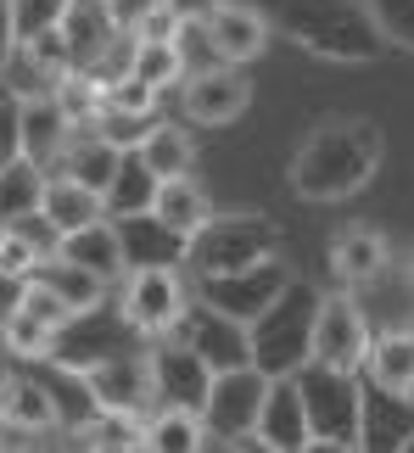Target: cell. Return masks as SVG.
Segmentation results:
<instances>
[{"label": "cell", "mask_w": 414, "mask_h": 453, "mask_svg": "<svg viewBox=\"0 0 414 453\" xmlns=\"http://www.w3.org/2000/svg\"><path fill=\"white\" fill-rule=\"evenodd\" d=\"M381 129L364 118H331L291 157V190L303 202H348L381 168Z\"/></svg>", "instance_id": "obj_1"}, {"label": "cell", "mask_w": 414, "mask_h": 453, "mask_svg": "<svg viewBox=\"0 0 414 453\" xmlns=\"http://www.w3.org/2000/svg\"><path fill=\"white\" fill-rule=\"evenodd\" d=\"M274 28L291 34L308 57L341 67H364L387 45L370 0H274Z\"/></svg>", "instance_id": "obj_2"}, {"label": "cell", "mask_w": 414, "mask_h": 453, "mask_svg": "<svg viewBox=\"0 0 414 453\" xmlns=\"http://www.w3.org/2000/svg\"><path fill=\"white\" fill-rule=\"evenodd\" d=\"M319 303H325V291H319V286H308L303 274H291V286H286L280 297H274V303L247 325L252 364H257V370H264L269 380H286V375H297L303 364H314Z\"/></svg>", "instance_id": "obj_3"}, {"label": "cell", "mask_w": 414, "mask_h": 453, "mask_svg": "<svg viewBox=\"0 0 414 453\" xmlns=\"http://www.w3.org/2000/svg\"><path fill=\"white\" fill-rule=\"evenodd\" d=\"M308 426H314V448L325 453H353L364 448V387L358 370H331V364H303L297 370Z\"/></svg>", "instance_id": "obj_4"}, {"label": "cell", "mask_w": 414, "mask_h": 453, "mask_svg": "<svg viewBox=\"0 0 414 453\" xmlns=\"http://www.w3.org/2000/svg\"><path fill=\"white\" fill-rule=\"evenodd\" d=\"M274 247H280V230H274V219L264 213H213L202 224V230L191 235V264L196 274H224V269H247V264H264V257H274Z\"/></svg>", "instance_id": "obj_5"}, {"label": "cell", "mask_w": 414, "mask_h": 453, "mask_svg": "<svg viewBox=\"0 0 414 453\" xmlns=\"http://www.w3.org/2000/svg\"><path fill=\"white\" fill-rule=\"evenodd\" d=\"M264 397H269V375L257 364H235V370H218L213 375V392L202 403V426L213 442H230L241 448L257 431V414H264Z\"/></svg>", "instance_id": "obj_6"}, {"label": "cell", "mask_w": 414, "mask_h": 453, "mask_svg": "<svg viewBox=\"0 0 414 453\" xmlns=\"http://www.w3.org/2000/svg\"><path fill=\"white\" fill-rule=\"evenodd\" d=\"M286 286H291V269L280 264V257H264V264H247V269L202 274L196 297H202L207 308H218V313H230V319H241V325H252Z\"/></svg>", "instance_id": "obj_7"}, {"label": "cell", "mask_w": 414, "mask_h": 453, "mask_svg": "<svg viewBox=\"0 0 414 453\" xmlns=\"http://www.w3.org/2000/svg\"><path fill=\"white\" fill-rule=\"evenodd\" d=\"M129 319H124V303L118 308H84L73 313L62 330H57V347H50V364H57L62 375H84L90 364L101 358H112V353H124V336H129Z\"/></svg>", "instance_id": "obj_8"}, {"label": "cell", "mask_w": 414, "mask_h": 453, "mask_svg": "<svg viewBox=\"0 0 414 453\" xmlns=\"http://www.w3.org/2000/svg\"><path fill=\"white\" fill-rule=\"evenodd\" d=\"M118 303H124V319L134 325V336H151V342L168 336V330L185 319V308H191L174 269H129Z\"/></svg>", "instance_id": "obj_9"}, {"label": "cell", "mask_w": 414, "mask_h": 453, "mask_svg": "<svg viewBox=\"0 0 414 453\" xmlns=\"http://www.w3.org/2000/svg\"><path fill=\"white\" fill-rule=\"evenodd\" d=\"M213 364H207L191 342L180 336H157V347H151V380H157V397L168 409H191L202 414L207 392H213Z\"/></svg>", "instance_id": "obj_10"}, {"label": "cell", "mask_w": 414, "mask_h": 453, "mask_svg": "<svg viewBox=\"0 0 414 453\" xmlns=\"http://www.w3.org/2000/svg\"><path fill=\"white\" fill-rule=\"evenodd\" d=\"M370 319L348 291H331L319 303V330H314V358L331 364V370H364V353H370Z\"/></svg>", "instance_id": "obj_11"}, {"label": "cell", "mask_w": 414, "mask_h": 453, "mask_svg": "<svg viewBox=\"0 0 414 453\" xmlns=\"http://www.w3.org/2000/svg\"><path fill=\"white\" fill-rule=\"evenodd\" d=\"M247 101H252V84H247V73H241L235 62H224V67H196V73L185 79V90H180L185 118H191V124H207V129L235 124V118L247 112Z\"/></svg>", "instance_id": "obj_12"}, {"label": "cell", "mask_w": 414, "mask_h": 453, "mask_svg": "<svg viewBox=\"0 0 414 453\" xmlns=\"http://www.w3.org/2000/svg\"><path fill=\"white\" fill-rule=\"evenodd\" d=\"M84 392H90V409H146L157 397V380H151V353H112L90 364L79 375Z\"/></svg>", "instance_id": "obj_13"}, {"label": "cell", "mask_w": 414, "mask_h": 453, "mask_svg": "<svg viewBox=\"0 0 414 453\" xmlns=\"http://www.w3.org/2000/svg\"><path fill=\"white\" fill-rule=\"evenodd\" d=\"M168 336H180V342H191L196 353L213 364V370H235V364H252V347H247V325L230 319V313H218V308H207L202 297L185 308V319L168 330Z\"/></svg>", "instance_id": "obj_14"}, {"label": "cell", "mask_w": 414, "mask_h": 453, "mask_svg": "<svg viewBox=\"0 0 414 453\" xmlns=\"http://www.w3.org/2000/svg\"><path fill=\"white\" fill-rule=\"evenodd\" d=\"M252 442L269 448V453H303V448H314V426H308V403H303L297 375L269 380V397H264V414H257Z\"/></svg>", "instance_id": "obj_15"}, {"label": "cell", "mask_w": 414, "mask_h": 453, "mask_svg": "<svg viewBox=\"0 0 414 453\" xmlns=\"http://www.w3.org/2000/svg\"><path fill=\"white\" fill-rule=\"evenodd\" d=\"M207 45H213L218 62H235L247 67L269 50V34H274V17H264L257 6H241V0H224V6L207 17Z\"/></svg>", "instance_id": "obj_16"}, {"label": "cell", "mask_w": 414, "mask_h": 453, "mask_svg": "<svg viewBox=\"0 0 414 453\" xmlns=\"http://www.w3.org/2000/svg\"><path fill=\"white\" fill-rule=\"evenodd\" d=\"M118 224V241H124V264L129 269H180L191 257V235H180L174 224H163L157 213H129V219H112Z\"/></svg>", "instance_id": "obj_17"}, {"label": "cell", "mask_w": 414, "mask_h": 453, "mask_svg": "<svg viewBox=\"0 0 414 453\" xmlns=\"http://www.w3.org/2000/svg\"><path fill=\"white\" fill-rule=\"evenodd\" d=\"M57 28H62L67 57H73L79 73L96 67L118 40H124V28H118V17H112V0H67V12H62Z\"/></svg>", "instance_id": "obj_18"}, {"label": "cell", "mask_w": 414, "mask_h": 453, "mask_svg": "<svg viewBox=\"0 0 414 453\" xmlns=\"http://www.w3.org/2000/svg\"><path fill=\"white\" fill-rule=\"evenodd\" d=\"M392 264V247H387V235L381 230H370V224H353V230H341L331 241V274L341 286H370V280H381Z\"/></svg>", "instance_id": "obj_19"}, {"label": "cell", "mask_w": 414, "mask_h": 453, "mask_svg": "<svg viewBox=\"0 0 414 453\" xmlns=\"http://www.w3.org/2000/svg\"><path fill=\"white\" fill-rule=\"evenodd\" d=\"M67 146H73V118L62 112V101L57 96H28L23 101V151L34 163L57 168Z\"/></svg>", "instance_id": "obj_20"}, {"label": "cell", "mask_w": 414, "mask_h": 453, "mask_svg": "<svg viewBox=\"0 0 414 453\" xmlns=\"http://www.w3.org/2000/svg\"><path fill=\"white\" fill-rule=\"evenodd\" d=\"M414 442V392H364V448H409Z\"/></svg>", "instance_id": "obj_21"}, {"label": "cell", "mask_w": 414, "mask_h": 453, "mask_svg": "<svg viewBox=\"0 0 414 453\" xmlns=\"http://www.w3.org/2000/svg\"><path fill=\"white\" fill-rule=\"evenodd\" d=\"M40 213L57 224L62 235H73V230H84V224L107 219V196H101V190H90V185H79V180H67V173H50Z\"/></svg>", "instance_id": "obj_22"}, {"label": "cell", "mask_w": 414, "mask_h": 453, "mask_svg": "<svg viewBox=\"0 0 414 453\" xmlns=\"http://www.w3.org/2000/svg\"><path fill=\"white\" fill-rule=\"evenodd\" d=\"M118 163H124V146H112L107 134H96V129H90V134H79V141L62 151L57 173H67V180H79V185H90V190H101V196H107Z\"/></svg>", "instance_id": "obj_23"}, {"label": "cell", "mask_w": 414, "mask_h": 453, "mask_svg": "<svg viewBox=\"0 0 414 453\" xmlns=\"http://www.w3.org/2000/svg\"><path fill=\"white\" fill-rule=\"evenodd\" d=\"M45 185H50V168L34 163L28 151L12 157V163H0V224H17L23 213H40Z\"/></svg>", "instance_id": "obj_24"}, {"label": "cell", "mask_w": 414, "mask_h": 453, "mask_svg": "<svg viewBox=\"0 0 414 453\" xmlns=\"http://www.w3.org/2000/svg\"><path fill=\"white\" fill-rule=\"evenodd\" d=\"M364 375H370V387L414 392V330H381L364 353Z\"/></svg>", "instance_id": "obj_25"}, {"label": "cell", "mask_w": 414, "mask_h": 453, "mask_svg": "<svg viewBox=\"0 0 414 453\" xmlns=\"http://www.w3.org/2000/svg\"><path fill=\"white\" fill-rule=\"evenodd\" d=\"M62 257H73V264L84 269H96V274H107V280H118L129 264H124V241H118V224L112 219H96V224H84V230L73 235H62Z\"/></svg>", "instance_id": "obj_26"}, {"label": "cell", "mask_w": 414, "mask_h": 453, "mask_svg": "<svg viewBox=\"0 0 414 453\" xmlns=\"http://www.w3.org/2000/svg\"><path fill=\"white\" fill-rule=\"evenodd\" d=\"M0 420L6 426H23V431H50L62 420V409H57V397H50V387L45 380H0Z\"/></svg>", "instance_id": "obj_27"}, {"label": "cell", "mask_w": 414, "mask_h": 453, "mask_svg": "<svg viewBox=\"0 0 414 453\" xmlns=\"http://www.w3.org/2000/svg\"><path fill=\"white\" fill-rule=\"evenodd\" d=\"M151 213L163 224H174L180 235H196L207 219H213V196L191 180V173H174V180L157 185V202H151Z\"/></svg>", "instance_id": "obj_28"}, {"label": "cell", "mask_w": 414, "mask_h": 453, "mask_svg": "<svg viewBox=\"0 0 414 453\" xmlns=\"http://www.w3.org/2000/svg\"><path fill=\"white\" fill-rule=\"evenodd\" d=\"M157 168L141 157V146H129L124 151V163H118L112 173V190H107V213L112 219H129V213H146L151 202H157Z\"/></svg>", "instance_id": "obj_29"}, {"label": "cell", "mask_w": 414, "mask_h": 453, "mask_svg": "<svg viewBox=\"0 0 414 453\" xmlns=\"http://www.w3.org/2000/svg\"><path fill=\"white\" fill-rule=\"evenodd\" d=\"M146 431L151 420H141V409H96L79 426V442L101 448V453H134V448H146Z\"/></svg>", "instance_id": "obj_30"}, {"label": "cell", "mask_w": 414, "mask_h": 453, "mask_svg": "<svg viewBox=\"0 0 414 453\" xmlns=\"http://www.w3.org/2000/svg\"><path fill=\"white\" fill-rule=\"evenodd\" d=\"M40 280L45 286H57L67 303H73V313H84V308H101L107 303V274H96V269H84V264H73V257H62V252H50L45 264H40Z\"/></svg>", "instance_id": "obj_31"}, {"label": "cell", "mask_w": 414, "mask_h": 453, "mask_svg": "<svg viewBox=\"0 0 414 453\" xmlns=\"http://www.w3.org/2000/svg\"><path fill=\"white\" fill-rule=\"evenodd\" d=\"M134 79H146L151 90H168V84H185V45L180 40H134Z\"/></svg>", "instance_id": "obj_32"}, {"label": "cell", "mask_w": 414, "mask_h": 453, "mask_svg": "<svg viewBox=\"0 0 414 453\" xmlns=\"http://www.w3.org/2000/svg\"><path fill=\"white\" fill-rule=\"evenodd\" d=\"M141 157L157 168V180H174V173H191V163H196V141H191V129H180V124H157V129L146 134Z\"/></svg>", "instance_id": "obj_33"}, {"label": "cell", "mask_w": 414, "mask_h": 453, "mask_svg": "<svg viewBox=\"0 0 414 453\" xmlns=\"http://www.w3.org/2000/svg\"><path fill=\"white\" fill-rule=\"evenodd\" d=\"M202 442H207L202 414H191V409H168V403H163V414H151L146 448H157V453H196Z\"/></svg>", "instance_id": "obj_34"}, {"label": "cell", "mask_w": 414, "mask_h": 453, "mask_svg": "<svg viewBox=\"0 0 414 453\" xmlns=\"http://www.w3.org/2000/svg\"><path fill=\"white\" fill-rule=\"evenodd\" d=\"M0 342H6L12 358H50V347H57V325L34 319L28 308H17L6 325H0Z\"/></svg>", "instance_id": "obj_35"}, {"label": "cell", "mask_w": 414, "mask_h": 453, "mask_svg": "<svg viewBox=\"0 0 414 453\" xmlns=\"http://www.w3.org/2000/svg\"><path fill=\"white\" fill-rule=\"evenodd\" d=\"M163 124V118L157 112H118V107H107V112H101V124H96V134H107V141L112 146H146V134L151 129H157Z\"/></svg>", "instance_id": "obj_36"}, {"label": "cell", "mask_w": 414, "mask_h": 453, "mask_svg": "<svg viewBox=\"0 0 414 453\" xmlns=\"http://www.w3.org/2000/svg\"><path fill=\"white\" fill-rule=\"evenodd\" d=\"M40 264H45V252L34 247L17 224H0V269H6V274H28V280H34Z\"/></svg>", "instance_id": "obj_37"}, {"label": "cell", "mask_w": 414, "mask_h": 453, "mask_svg": "<svg viewBox=\"0 0 414 453\" xmlns=\"http://www.w3.org/2000/svg\"><path fill=\"white\" fill-rule=\"evenodd\" d=\"M370 12H375V23H381L387 45H398L414 57V0H370Z\"/></svg>", "instance_id": "obj_38"}, {"label": "cell", "mask_w": 414, "mask_h": 453, "mask_svg": "<svg viewBox=\"0 0 414 453\" xmlns=\"http://www.w3.org/2000/svg\"><path fill=\"white\" fill-rule=\"evenodd\" d=\"M67 12V0H12V23H17V45L34 40V34L57 28Z\"/></svg>", "instance_id": "obj_39"}, {"label": "cell", "mask_w": 414, "mask_h": 453, "mask_svg": "<svg viewBox=\"0 0 414 453\" xmlns=\"http://www.w3.org/2000/svg\"><path fill=\"white\" fill-rule=\"evenodd\" d=\"M23 157V96L0 79V163Z\"/></svg>", "instance_id": "obj_40"}, {"label": "cell", "mask_w": 414, "mask_h": 453, "mask_svg": "<svg viewBox=\"0 0 414 453\" xmlns=\"http://www.w3.org/2000/svg\"><path fill=\"white\" fill-rule=\"evenodd\" d=\"M23 308L34 313V319H45V325H57V330H62L67 319H73V303H67V297H62V291H57V286H45V280H40V274H34V280H28V297H23Z\"/></svg>", "instance_id": "obj_41"}, {"label": "cell", "mask_w": 414, "mask_h": 453, "mask_svg": "<svg viewBox=\"0 0 414 453\" xmlns=\"http://www.w3.org/2000/svg\"><path fill=\"white\" fill-rule=\"evenodd\" d=\"M23 297H28V274H6V269H0V325L23 308Z\"/></svg>", "instance_id": "obj_42"}, {"label": "cell", "mask_w": 414, "mask_h": 453, "mask_svg": "<svg viewBox=\"0 0 414 453\" xmlns=\"http://www.w3.org/2000/svg\"><path fill=\"white\" fill-rule=\"evenodd\" d=\"M157 6H163V0H112V17H118V28H124V34H134V28H141V17L157 12Z\"/></svg>", "instance_id": "obj_43"}, {"label": "cell", "mask_w": 414, "mask_h": 453, "mask_svg": "<svg viewBox=\"0 0 414 453\" xmlns=\"http://www.w3.org/2000/svg\"><path fill=\"white\" fill-rule=\"evenodd\" d=\"M163 6L174 12L180 23H207V17H213V12L224 6V0H163Z\"/></svg>", "instance_id": "obj_44"}, {"label": "cell", "mask_w": 414, "mask_h": 453, "mask_svg": "<svg viewBox=\"0 0 414 453\" xmlns=\"http://www.w3.org/2000/svg\"><path fill=\"white\" fill-rule=\"evenodd\" d=\"M12 57H17V23H12V0H0V79H6Z\"/></svg>", "instance_id": "obj_45"}, {"label": "cell", "mask_w": 414, "mask_h": 453, "mask_svg": "<svg viewBox=\"0 0 414 453\" xmlns=\"http://www.w3.org/2000/svg\"><path fill=\"white\" fill-rule=\"evenodd\" d=\"M409 286H414V252H409Z\"/></svg>", "instance_id": "obj_46"}]
</instances>
